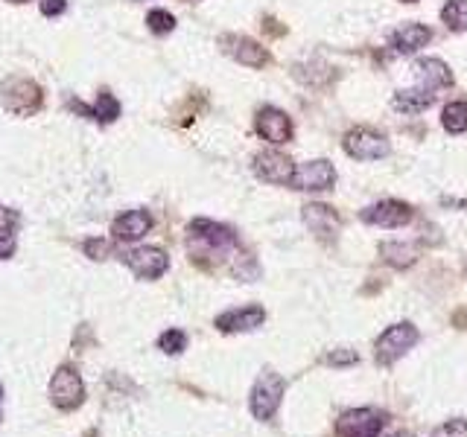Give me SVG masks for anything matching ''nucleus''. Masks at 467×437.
<instances>
[{
  "mask_svg": "<svg viewBox=\"0 0 467 437\" xmlns=\"http://www.w3.org/2000/svg\"><path fill=\"white\" fill-rule=\"evenodd\" d=\"M0 100L12 111V114H33L42 109V88L30 79H6L4 85H0Z\"/></svg>",
  "mask_w": 467,
  "mask_h": 437,
  "instance_id": "nucleus-5",
  "label": "nucleus"
},
{
  "mask_svg": "<svg viewBox=\"0 0 467 437\" xmlns=\"http://www.w3.org/2000/svg\"><path fill=\"white\" fill-rule=\"evenodd\" d=\"M418 329H415L412 324H395L388 327L386 333L377 338V344H374V359H377L383 367L395 365L400 356H404L406 350H412L415 344H418Z\"/></svg>",
  "mask_w": 467,
  "mask_h": 437,
  "instance_id": "nucleus-3",
  "label": "nucleus"
},
{
  "mask_svg": "<svg viewBox=\"0 0 467 437\" xmlns=\"http://www.w3.org/2000/svg\"><path fill=\"white\" fill-rule=\"evenodd\" d=\"M441 123H444L450 135H464L467 131V102H450L444 114H441Z\"/></svg>",
  "mask_w": 467,
  "mask_h": 437,
  "instance_id": "nucleus-21",
  "label": "nucleus"
},
{
  "mask_svg": "<svg viewBox=\"0 0 467 437\" xmlns=\"http://www.w3.org/2000/svg\"><path fill=\"white\" fill-rule=\"evenodd\" d=\"M430 42H433V33H430V26H424V24H404L392 35V47L397 52H404V56H412V52H418Z\"/></svg>",
  "mask_w": 467,
  "mask_h": 437,
  "instance_id": "nucleus-17",
  "label": "nucleus"
},
{
  "mask_svg": "<svg viewBox=\"0 0 467 437\" xmlns=\"http://www.w3.org/2000/svg\"><path fill=\"white\" fill-rule=\"evenodd\" d=\"M149 228H152V216L147 210H129V214L114 219L111 233H114V240H120V242H138L140 236L149 233Z\"/></svg>",
  "mask_w": 467,
  "mask_h": 437,
  "instance_id": "nucleus-14",
  "label": "nucleus"
},
{
  "mask_svg": "<svg viewBox=\"0 0 467 437\" xmlns=\"http://www.w3.org/2000/svg\"><path fill=\"white\" fill-rule=\"evenodd\" d=\"M435 102V94L433 90H426V88H409V90H397L392 105L397 111H404V114H418L424 109H430V105Z\"/></svg>",
  "mask_w": 467,
  "mask_h": 437,
  "instance_id": "nucleus-19",
  "label": "nucleus"
},
{
  "mask_svg": "<svg viewBox=\"0 0 467 437\" xmlns=\"http://www.w3.org/2000/svg\"><path fill=\"white\" fill-rule=\"evenodd\" d=\"M147 24H149V30L155 35H167V33L176 30V18L170 15V12H164V9H152L149 15H147Z\"/></svg>",
  "mask_w": 467,
  "mask_h": 437,
  "instance_id": "nucleus-25",
  "label": "nucleus"
},
{
  "mask_svg": "<svg viewBox=\"0 0 467 437\" xmlns=\"http://www.w3.org/2000/svg\"><path fill=\"white\" fill-rule=\"evenodd\" d=\"M345 152L357 161H380L388 155V140L371 128H354L345 135Z\"/></svg>",
  "mask_w": 467,
  "mask_h": 437,
  "instance_id": "nucleus-7",
  "label": "nucleus"
},
{
  "mask_svg": "<svg viewBox=\"0 0 467 437\" xmlns=\"http://www.w3.org/2000/svg\"><path fill=\"white\" fill-rule=\"evenodd\" d=\"M388 437H415L412 432H395V434H388Z\"/></svg>",
  "mask_w": 467,
  "mask_h": 437,
  "instance_id": "nucleus-32",
  "label": "nucleus"
},
{
  "mask_svg": "<svg viewBox=\"0 0 467 437\" xmlns=\"http://www.w3.org/2000/svg\"><path fill=\"white\" fill-rule=\"evenodd\" d=\"M430 437H467V420H447Z\"/></svg>",
  "mask_w": 467,
  "mask_h": 437,
  "instance_id": "nucleus-26",
  "label": "nucleus"
},
{
  "mask_svg": "<svg viewBox=\"0 0 467 437\" xmlns=\"http://www.w3.org/2000/svg\"><path fill=\"white\" fill-rule=\"evenodd\" d=\"M123 262L132 269L135 277H140V280H158V277L170 269V257H167V251L152 248V245L126 251Z\"/></svg>",
  "mask_w": 467,
  "mask_h": 437,
  "instance_id": "nucleus-6",
  "label": "nucleus"
},
{
  "mask_svg": "<svg viewBox=\"0 0 467 437\" xmlns=\"http://www.w3.org/2000/svg\"><path fill=\"white\" fill-rule=\"evenodd\" d=\"M304 222L310 224V231L319 233V236H330V233L336 236V231H339V216L324 204H307Z\"/></svg>",
  "mask_w": 467,
  "mask_h": 437,
  "instance_id": "nucleus-18",
  "label": "nucleus"
},
{
  "mask_svg": "<svg viewBox=\"0 0 467 437\" xmlns=\"http://www.w3.org/2000/svg\"><path fill=\"white\" fill-rule=\"evenodd\" d=\"M190 242L205 245L207 251H228L237 248V233L225 224H216L211 219H193L190 222Z\"/></svg>",
  "mask_w": 467,
  "mask_h": 437,
  "instance_id": "nucleus-9",
  "label": "nucleus"
},
{
  "mask_svg": "<svg viewBox=\"0 0 467 437\" xmlns=\"http://www.w3.org/2000/svg\"><path fill=\"white\" fill-rule=\"evenodd\" d=\"M117 117H120V102H117L109 90H102V94L97 97V105H94V120L97 123H114Z\"/></svg>",
  "mask_w": 467,
  "mask_h": 437,
  "instance_id": "nucleus-23",
  "label": "nucleus"
},
{
  "mask_svg": "<svg viewBox=\"0 0 467 437\" xmlns=\"http://www.w3.org/2000/svg\"><path fill=\"white\" fill-rule=\"evenodd\" d=\"M254 172H257V178H263L269 184H287V187H292L295 164L287 155L269 149V152H261L254 157Z\"/></svg>",
  "mask_w": 467,
  "mask_h": 437,
  "instance_id": "nucleus-11",
  "label": "nucleus"
},
{
  "mask_svg": "<svg viewBox=\"0 0 467 437\" xmlns=\"http://www.w3.org/2000/svg\"><path fill=\"white\" fill-rule=\"evenodd\" d=\"M412 71H415V76H418V85L433 90V94L438 88H447L453 82V73L441 59H418Z\"/></svg>",
  "mask_w": 467,
  "mask_h": 437,
  "instance_id": "nucleus-16",
  "label": "nucleus"
},
{
  "mask_svg": "<svg viewBox=\"0 0 467 437\" xmlns=\"http://www.w3.org/2000/svg\"><path fill=\"white\" fill-rule=\"evenodd\" d=\"M85 254H88L91 260H106V257L111 254V245H109L106 240H88V242H85Z\"/></svg>",
  "mask_w": 467,
  "mask_h": 437,
  "instance_id": "nucleus-29",
  "label": "nucleus"
},
{
  "mask_svg": "<svg viewBox=\"0 0 467 437\" xmlns=\"http://www.w3.org/2000/svg\"><path fill=\"white\" fill-rule=\"evenodd\" d=\"M158 347L167 353V356H178L181 350H187V336L181 333V329H167L158 338Z\"/></svg>",
  "mask_w": 467,
  "mask_h": 437,
  "instance_id": "nucleus-24",
  "label": "nucleus"
},
{
  "mask_svg": "<svg viewBox=\"0 0 467 437\" xmlns=\"http://www.w3.org/2000/svg\"><path fill=\"white\" fill-rule=\"evenodd\" d=\"M15 236L12 233H0V260H9L12 254H15Z\"/></svg>",
  "mask_w": 467,
  "mask_h": 437,
  "instance_id": "nucleus-31",
  "label": "nucleus"
},
{
  "mask_svg": "<svg viewBox=\"0 0 467 437\" xmlns=\"http://www.w3.org/2000/svg\"><path fill=\"white\" fill-rule=\"evenodd\" d=\"M404 4H415V0H404Z\"/></svg>",
  "mask_w": 467,
  "mask_h": 437,
  "instance_id": "nucleus-35",
  "label": "nucleus"
},
{
  "mask_svg": "<svg viewBox=\"0 0 467 437\" xmlns=\"http://www.w3.org/2000/svg\"><path fill=\"white\" fill-rule=\"evenodd\" d=\"M9 4H27V0H9Z\"/></svg>",
  "mask_w": 467,
  "mask_h": 437,
  "instance_id": "nucleus-33",
  "label": "nucleus"
},
{
  "mask_svg": "<svg viewBox=\"0 0 467 437\" xmlns=\"http://www.w3.org/2000/svg\"><path fill=\"white\" fill-rule=\"evenodd\" d=\"M225 44V52L231 59H237L240 64H245V68H263V64L269 62L266 50L252 42V38H243V35H225L223 38Z\"/></svg>",
  "mask_w": 467,
  "mask_h": 437,
  "instance_id": "nucleus-15",
  "label": "nucleus"
},
{
  "mask_svg": "<svg viewBox=\"0 0 467 437\" xmlns=\"http://www.w3.org/2000/svg\"><path fill=\"white\" fill-rule=\"evenodd\" d=\"M441 21H444L450 30L464 33L467 30V0H447L444 9H441Z\"/></svg>",
  "mask_w": 467,
  "mask_h": 437,
  "instance_id": "nucleus-22",
  "label": "nucleus"
},
{
  "mask_svg": "<svg viewBox=\"0 0 467 437\" xmlns=\"http://www.w3.org/2000/svg\"><path fill=\"white\" fill-rule=\"evenodd\" d=\"M283 394H287V382H283V376L275 374V370H263L252 388V400H249L252 414L257 420H272L281 408Z\"/></svg>",
  "mask_w": 467,
  "mask_h": 437,
  "instance_id": "nucleus-2",
  "label": "nucleus"
},
{
  "mask_svg": "<svg viewBox=\"0 0 467 437\" xmlns=\"http://www.w3.org/2000/svg\"><path fill=\"white\" fill-rule=\"evenodd\" d=\"M64 9H68V0H42V15H47V18L62 15Z\"/></svg>",
  "mask_w": 467,
  "mask_h": 437,
  "instance_id": "nucleus-30",
  "label": "nucleus"
},
{
  "mask_svg": "<svg viewBox=\"0 0 467 437\" xmlns=\"http://www.w3.org/2000/svg\"><path fill=\"white\" fill-rule=\"evenodd\" d=\"M0 423H4V412H0Z\"/></svg>",
  "mask_w": 467,
  "mask_h": 437,
  "instance_id": "nucleus-34",
  "label": "nucleus"
},
{
  "mask_svg": "<svg viewBox=\"0 0 467 437\" xmlns=\"http://www.w3.org/2000/svg\"><path fill=\"white\" fill-rule=\"evenodd\" d=\"M386 414L380 408H350L336 420V437H380Z\"/></svg>",
  "mask_w": 467,
  "mask_h": 437,
  "instance_id": "nucleus-4",
  "label": "nucleus"
},
{
  "mask_svg": "<svg viewBox=\"0 0 467 437\" xmlns=\"http://www.w3.org/2000/svg\"><path fill=\"white\" fill-rule=\"evenodd\" d=\"M266 321L263 307H243V309H228L216 318V327L223 333H249V329H257Z\"/></svg>",
  "mask_w": 467,
  "mask_h": 437,
  "instance_id": "nucleus-13",
  "label": "nucleus"
},
{
  "mask_svg": "<svg viewBox=\"0 0 467 437\" xmlns=\"http://www.w3.org/2000/svg\"><path fill=\"white\" fill-rule=\"evenodd\" d=\"M50 403H53L59 412H76L85 403V382L80 376V370L71 365L56 367V374L50 376Z\"/></svg>",
  "mask_w": 467,
  "mask_h": 437,
  "instance_id": "nucleus-1",
  "label": "nucleus"
},
{
  "mask_svg": "<svg viewBox=\"0 0 467 437\" xmlns=\"http://www.w3.org/2000/svg\"><path fill=\"white\" fill-rule=\"evenodd\" d=\"M21 224V214L12 207H0V233H12Z\"/></svg>",
  "mask_w": 467,
  "mask_h": 437,
  "instance_id": "nucleus-28",
  "label": "nucleus"
},
{
  "mask_svg": "<svg viewBox=\"0 0 467 437\" xmlns=\"http://www.w3.org/2000/svg\"><path fill=\"white\" fill-rule=\"evenodd\" d=\"M359 219L366 224H374V228H404L412 219V207L404 202H395V198H386V202H377L362 210Z\"/></svg>",
  "mask_w": 467,
  "mask_h": 437,
  "instance_id": "nucleus-10",
  "label": "nucleus"
},
{
  "mask_svg": "<svg viewBox=\"0 0 467 437\" xmlns=\"http://www.w3.org/2000/svg\"><path fill=\"white\" fill-rule=\"evenodd\" d=\"M380 254L388 266L395 269H409L415 260H418V248L415 245H404V242H383L380 245Z\"/></svg>",
  "mask_w": 467,
  "mask_h": 437,
  "instance_id": "nucleus-20",
  "label": "nucleus"
},
{
  "mask_svg": "<svg viewBox=\"0 0 467 437\" xmlns=\"http://www.w3.org/2000/svg\"><path fill=\"white\" fill-rule=\"evenodd\" d=\"M336 184V169L330 161H307L301 166H295V176H292V187L295 190H307V193H321V190H330Z\"/></svg>",
  "mask_w": 467,
  "mask_h": 437,
  "instance_id": "nucleus-8",
  "label": "nucleus"
},
{
  "mask_svg": "<svg viewBox=\"0 0 467 437\" xmlns=\"http://www.w3.org/2000/svg\"><path fill=\"white\" fill-rule=\"evenodd\" d=\"M257 131L269 143H290L292 140V120L281 109H261L257 111Z\"/></svg>",
  "mask_w": 467,
  "mask_h": 437,
  "instance_id": "nucleus-12",
  "label": "nucleus"
},
{
  "mask_svg": "<svg viewBox=\"0 0 467 437\" xmlns=\"http://www.w3.org/2000/svg\"><path fill=\"white\" fill-rule=\"evenodd\" d=\"M324 362L333 365V367H345V365H357L359 356L354 350H333V353L324 356Z\"/></svg>",
  "mask_w": 467,
  "mask_h": 437,
  "instance_id": "nucleus-27",
  "label": "nucleus"
}]
</instances>
